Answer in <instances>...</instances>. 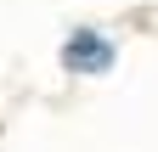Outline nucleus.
<instances>
[{"label": "nucleus", "mask_w": 158, "mask_h": 152, "mask_svg": "<svg viewBox=\"0 0 158 152\" xmlns=\"http://www.w3.org/2000/svg\"><path fill=\"white\" fill-rule=\"evenodd\" d=\"M56 68H62L68 79H107V73L118 68L113 28H102V23H73L62 40H56Z\"/></svg>", "instance_id": "nucleus-1"}]
</instances>
